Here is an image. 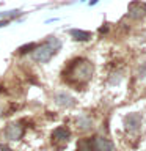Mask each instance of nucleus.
Returning <instances> with one entry per match:
<instances>
[{
  "label": "nucleus",
  "instance_id": "f257e3e1",
  "mask_svg": "<svg viewBox=\"0 0 146 151\" xmlns=\"http://www.w3.org/2000/svg\"><path fill=\"white\" fill-rule=\"evenodd\" d=\"M93 76V65L85 58H75L68 65L64 71V77L71 83H83L88 82Z\"/></svg>",
  "mask_w": 146,
  "mask_h": 151
},
{
  "label": "nucleus",
  "instance_id": "f03ea898",
  "mask_svg": "<svg viewBox=\"0 0 146 151\" xmlns=\"http://www.w3.org/2000/svg\"><path fill=\"white\" fill-rule=\"evenodd\" d=\"M54 54H55V50L52 49V46L49 42H44L42 46L35 47V50L31 52V57H33V60L39 61V63H47L54 57Z\"/></svg>",
  "mask_w": 146,
  "mask_h": 151
},
{
  "label": "nucleus",
  "instance_id": "7ed1b4c3",
  "mask_svg": "<svg viewBox=\"0 0 146 151\" xmlns=\"http://www.w3.org/2000/svg\"><path fill=\"white\" fill-rule=\"evenodd\" d=\"M127 16L132 19H141L146 16V3L141 2H132L127 9Z\"/></svg>",
  "mask_w": 146,
  "mask_h": 151
},
{
  "label": "nucleus",
  "instance_id": "20e7f679",
  "mask_svg": "<svg viewBox=\"0 0 146 151\" xmlns=\"http://www.w3.org/2000/svg\"><path fill=\"white\" fill-rule=\"evenodd\" d=\"M22 135H24V127L21 126V123H11L5 129V139L8 140H19Z\"/></svg>",
  "mask_w": 146,
  "mask_h": 151
},
{
  "label": "nucleus",
  "instance_id": "39448f33",
  "mask_svg": "<svg viewBox=\"0 0 146 151\" xmlns=\"http://www.w3.org/2000/svg\"><path fill=\"white\" fill-rule=\"evenodd\" d=\"M54 101L58 104L60 107H66V109H71L75 106V99L71 96V94L64 93V91H58L54 94Z\"/></svg>",
  "mask_w": 146,
  "mask_h": 151
},
{
  "label": "nucleus",
  "instance_id": "423d86ee",
  "mask_svg": "<svg viewBox=\"0 0 146 151\" xmlns=\"http://www.w3.org/2000/svg\"><path fill=\"white\" fill-rule=\"evenodd\" d=\"M93 146L94 151H115V146H113L112 142L101 135L93 137Z\"/></svg>",
  "mask_w": 146,
  "mask_h": 151
},
{
  "label": "nucleus",
  "instance_id": "0eeeda50",
  "mask_svg": "<svg viewBox=\"0 0 146 151\" xmlns=\"http://www.w3.org/2000/svg\"><path fill=\"white\" fill-rule=\"evenodd\" d=\"M124 124H126L127 131L135 132L141 126V115L140 113H129V115L124 118Z\"/></svg>",
  "mask_w": 146,
  "mask_h": 151
},
{
  "label": "nucleus",
  "instance_id": "6e6552de",
  "mask_svg": "<svg viewBox=\"0 0 146 151\" xmlns=\"http://www.w3.org/2000/svg\"><path fill=\"white\" fill-rule=\"evenodd\" d=\"M69 137H71V132L68 127H57V129H54V132H52V142H61V143H68L69 142Z\"/></svg>",
  "mask_w": 146,
  "mask_h": 151
},
{
  "label": "nucleus",
  "instance_id": "1a4fd4ad",
  "mask_svg": "<svg viewBox=\"0 0 146 151\" xmlns=\"http://www.w3.org/2000/svg\"><path fill=\"white\" fill-rule=\"evenodd\" d=\"M69 35L77 41H88L91 38V33L89 32H85V30H79V28H72L69 30Z\"/></svg>",
  "mask_w": 146,
  "mask_h": 151
},
{
  "label": "nucleus",
  "instance_id": "9d476101",
  "mask_svg": "<svg viewBox=\"0 0 146 151\" xmlns=\"http://www.w3.org/2000/svg\"><path fill=\"white\" fill-rule=\"evenodd\" d=\"M91 126H93V120H91L89 116L82 115V116H79V118H77V127H79V129L87 131V129H89Z\"/></svg>",
  "mask_w": 146,
  "mask_h": 151
},
{
  "label": "nucleus",
  "instance_id": "9b49d317",
  "mask_svg": "<svg viewBox=\"0 0 146 151\" xmlns=\"http://www.w3.org/2000/svg\"><path fill=\"white\" fill-rule=\"evenodd\" d=\"M46 42H49V44L52 46V49H54L55 52H58V50L61 49V42H60V40H58L57 36H49Z\"/></svg>",
  "mask_w": 146,
  "mask_h": 151
},
{
  "label": "nucleus",
  "instance_id": "f8f14e48",
  "mask_svg": "<svg viewBox=\"0 0 146 151\" xmlns=\"http://www.w3.org/2000/svg\"><path fill=\"white\" fill-rule=\"evenodd\" d=\"M21 13L19 9H13V11H5V13H0V17H11V16H17Z\"/></svg>",
  "mask_w": 146,
  "mask_h": 151
},
{
  "label": "nucleus",
  "instance_id": "ddd939ff",
  "mask_svg": "<svg viewBox=\"0 0 146 151\" xmlns=\"http://www.w3.org/2000/svg\"><path fill=\"white\" fill-rule=\"evenodd\" d=\"M35 47H36L35 42H30V44H27V46H22L21 49H19V52H21V54H25V52H28L30 49H35Z\"/></svg>",
  "mask_w": 146,
  "mask_h": 151
},
{
  "label": "nucleus",
  "instance_id": "4468645a",
  "mask_svg": "<svg viewBox=\"0 0 146 151\" xmlns=\"http://www.w3.org/2000/svg\"><path fill=\"white\" fill-rule=\"evenodd\" d=\"M9 24V19H3V21H0V27H5Z\"/></svg>",
  "mask_w": 146,
  "mask_h": 151
},
{
  "label": "nucleus",
  "instance_id": "2eb2a0df",
  "mask_svg": "<svg viewBox=\"0 0 146 151\" xmlns=\"http://www.w3.org/2000/svg\"><path fill=\"white\" fill-rule=\"evenodd\" d=\"M145 74H146V63H145V68L143 69L140 68V77H145Z\"/></svg>",
  "mask_w": 146,
  "mask_h": 151
},
{
  "label": "nucleus",
  "instance_id": "dca6fc26",
  "mask_svg": "<svg viewBox=\"0 0 146 151\" xmlns=\"http://www.w3.org/2000/svg\"><path fill=\"white\" fill-rule=\"evenodd\" d=\"M0 151H13V150H11V148H8L6 145H2V146H0Z\"/></svg>",
  "mask_w": 146,
  "mask_h": 151
},
{
  "label": "nucleus",
  "instance_id": "f3484780",
  "mask_svg": "<svg viewBox=\"0 0 146 151\" xmlns=\"http://www.w3.org/2000/svg\"><path fill=\"white\" fill-rule=\"evenodd\" d=\"M99 2V0H89V5H96Z\"/></svg>",
  "mask_w": 146,
  "mask_h": 151
},
{
  "label": "nucleus",
  "instance_id": "a211bd4d",
  "mask_svg": "<svg viewBox=\"0 0 146 151\" xmlns=\"http://www.w3.org/2000/svg\"><path fill=\"white\" fill-rule=\"evenodd\" d=\"M2 113H3V109H2V106H0V116H2Z\"/></svg>",
  "mask_w": 146,
  "mask_h": 151
}]
</instances>
